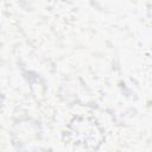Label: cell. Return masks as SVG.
Masks as SVG:
<instances>
[{
	"instance_id": "1",
	"label": "cell",
	"mask_w": 152,
	"mask_h": 152,
	"mask_svg": "<svg viewBox=\"0 0 152 152\" xmlns=\"http://www.w3.org/2000/svg\"><path fill=\"white\" fill-rule=\"evenodd\" d=\"M103 132L91 118L76 116L68 125L63 140L77 150H96L103 142Z\"/></svg>"
},
{
	"instance_id": "2",
	"label": "cell",
	"mask_w": 152,
	"mask_h": 152,
	"mask_svg": "<svg viewBox=\"0 0 152 152\" xmlns=\"http://www.w3.org/2000/svg\"><path fill=\"white\" fill-rule=\"evenodd\" d=\"M0 107H1V96H0Z\"/></svg>"
}]
</instances>
